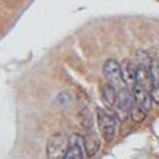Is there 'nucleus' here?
<instances>
[{"instance_id":"8","label":"nucleus","mask_w":159,"mask_h":159,"mask_svg":"<svg viewBox=\"0 0 159 159\" xmlns=\"http://www.w3.org/2000/svg\"><path fill=\"white\" fill-rule=\"evenodd\" d=\"M84 140V148H85V153L89 156H94L100 149V139L97 136V133L94 130H87L85 136L83 137Z\"/></svg>"},{"instance_id":"1","label":"nucleus","mask_w":159,"mask_h":159,"mask_svg":"<svg viewBox=\"0 0 159 159\" xmlns=\"http://www.w3.org/2000/svg\"><path fill=\"white\" fill-rule=\"evenodd\" d=\"M97 127L103 139L111 142L116 134V116L106 109L97 108Z\"/></svg>"},{"instance_id":"3","label":"nucleus","mask_w":159,"mask_h":159,"mask_svg":"<svg viewBox=\"0 0 159 159\" xmlns=\"http://www.w3.org/2000/svg\"><path fill=\"white\" fill-rule=\"evenodd\" d=\"M69 146V137L63 133H56L47 142V159H63Z\"/></svg>"},{"instance_id":"7","label":"nucleus","mask_w":159,"mask_h":159,"mask_svg":"<svg viewBox=\"0 0 159 159\" xmlns=\"http://www.w3.org/2000/svg\"><path fill=\"white\" fill-rule=\"evenodd\" d=\"M121 71H122L125 87L131 90L137 84V65L131 59H124L121 62Z\"/></svg>"},{"instance_id":"9","label":"nucleus","mask_w":159,"mask_h":159,"mask_svg":"<svg viewBox=\"0 0 159 159\" xmlns=\"http://www.w3.org/2000/svg\"><path fill=\"white\" fill-rule=\"evenodd\" d=\"M116 96H118V89L115 85L109 84L108 81L105 84L100 85V97H102L103 103L108 106V108H114L115 103H116Z\"/></svg>"},{"instance_id":"6","label":"nucleus","mask_w":159,"mask_h":159,"mask_svg":"<svg viewBox=\"0 0 159 159\" xmlns=\"http://www.w3.org/2000/svg\"><path fill=\"white\" fill-rule=\"evenodd\" d=\"M84 140L78 134H72L69 137V146L63 159H84Z\"/></svg>"},{"instance_id":"4","label":"nucleus","mask_w":159,"mask_h":159,"mask_svg":"<svg viewBox=\"0 0 159 159\" xmlns=\"http://www.w3.org/2000/svg\"><path fill=\"white\" fill-rule=\"evenodd\" d=\"M103 75L109 84L115 85L118 89L125 87L124 78H122V71H121V63L116 62L115 59H108L103 65Z\"/></svg>"},{"instance_id":"2","label":"nucleus","mask_w":159,"mask_h":159,"mask_svg":"<svg viewBox=\"0 0 159 159\" xmlns=\"http://www.w3.org/2000/svg\"><path fill=\"white\" fill-rule=\"evenodd\" d=\"M133 94L131 90L127 87L118 89V96H116V103H115L114 109V115L116 116L118 121H125V119L130 116V109L133 106Z\"/></svg>"},{"instance_id":"11","label":"nucleus","mask_w":159,"mask_h":159,"mask_svg":"<svg viewBox=\"0 0 159 159\" xmlns=\"http://www.w3.org/2000/svg\"><path fill=\"white\" fill-rule=\"evenodd\" d=\"M150 97H152V102L159 106V85H152L150 89Z\"/></svg>"},{"instance_id":"10","label":"nucleus","mask_w":159,"mask_h":159,"mask_svg":"<svg viewBox=\"0 0 159 159\" xmlns=\"http://www.w3.org/2000/svg\"><path fill=\"white\" fill-rule=\"evenodd\" d=\"M146 114H148V112L143 108H140V106H137V105L133 103V106H131V109H130V116L134 122H142L143 119L146 118Z\"/></svg>"},{"instance_id":"5","label":"nucleus","mask_w":159,"mask_h":159,"mask_svg":"<svg viewBox=\"0 0 159 159\" xmlns=\"http://www.w3.org/2000/svg\"><path fill=\"white\" fill-rule=\"evenodd\" d=\"M131 94H133V100H134V105L143 108L146 112H148L150 106H152V97H150V91L148 89H144L143 85L136 84L133 89H131Z\"/></svg>"}]
</instances>
